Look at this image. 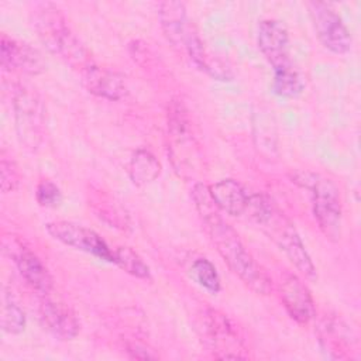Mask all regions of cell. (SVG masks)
<instances>
[{
	"label": "cell",
	"instance_id": "5bb4252c",
	"mask_svg": "<svg viewBox=\"0 0 361 361\" xmlns=\"http://www.w3.org/2000/svg\"><path fill=\"white\" fill-rule=\"evenodd\" d=\"M279 292L282 303L293 320L306 324L313 319L314 303L312 295L296 275H285L281 281Z\"/></svg>",
	"mask_w": 361,
	"mask_h": 361
},
{
	"label": "cell",
	"instance_id": "ba28073f",
	"mask_svg": "<svg viewBox=\"0 0 361 361\" xmlns=\"http://www.w3.org/2000/svg\"><path fill=\"white\" fill-rule=\"evenodd\" d=\"M169 149L173 166L180 173L192 172L196 158V142L190 131V121L182 103L173 102L168 116Z\"/></svg>",
	"mask_w": 361,
	"mask_h": 361
},
{
	"label": "cell",
	"instance_id": "8992f818",
	"mask_svg": "<svg viewBox=\"0 0 361 361\" xmlns=\"http://www.w3.org/2000/svg\"><path fill=\"white\" fill-rule=\"evenodd\" d=\"M199 327L203 341L216 358H247V355L244 354L243 341L226 314L209 307L204 310Z\"/></svg>",
	"mask_w": 361,
	"mask_h": 361
},
{
	"label": "cell",
	"instance_id": "d4e9b609",
	"mask_svg": "<svg viewBox=\"0 0 361 361\" xmlns=\"http://www.w3.org/2000/svg\"><path fill=\"white\" fill-rule=\"evenodd\" d=\"M0 180H1V190L4 193L13 192L20 185V172L13 159H7L6 157L0 161Z\"/></svg>",
	"mask_w": 361,
	"mask_h": 361
},
{
	"label": "cell",
	"instance_id": "484cf974",
	"mask_svg": "<svg viewBox=\"0 0 361 361\" xmlns=\"http://www.w3.org/2000/svg\"><path fill=\"white\" fill-rule=\"evenodd\" d=\"M127 351L133 358H140V360H148V358H157L155 354H152L145 345L140 343H128L127 344Z\"/></svg>",
	"mask_w": 361,
	"mask_h": 361
},
{
	"label": "cell",
	"instance_id": "5b68a950",
	"mask_svg": "<svg viewBox=\"0 0 361 361\" xmlns=\"http://www.w3.org/2000/svg\"><path fill=\"white\" fill-rule=\"evenodd\" d=\"M16 131L20 142L35 151L44 138L45 109L39 93L27 83H18L13 90Z\"/></svg>",
	"mask_w": 361,
	"mask_h": 361
},
{
	"label": "cell",
	"instance_id": "9a60e30c",
	"mask_svg": "<svg viewBox=\"0 0 361 361\" xmlns=\"http://www.w3.org/2000/svg\"><path fill=\"white\" fill-rule=\"evenodd\" d=\"M82 83L92 94L109 100H120L127 93L126 83L117 72L93 63L82 71Z\"/></svg>",
	"mask_w": 361,
	"mask_h": 361
},
{
	"label": "cell",
	"instance_id": "44dd1931",
	"mask_svg": "<svg viewBox=\"0 0 361 361\" xmlns=\"http://www.w3.org/2000/svg\"><path fill=\"white\" fill-rule=\"evenodd\" d=\"M113 254H114L113 264L120 267L124 272H127L135 278H140V279L151 278L149 267L130 247H117L113 250Z\"/></svg>",
	"mask_w": 361,
	"mask_h": 361
},
{
	"label": "cell",
	"instance_id": "7c38bea8",
	"mask_svg": "<svg viewBox=\"0 0 361 361\" xmlns=\"http://www.w3.org/2000/svg\"><path fill=\"white\" fill-rule=\"evenodd\" d=\"M38 319L44 329L59 340H72L79 333V320L65 303L42 298L37 307Z\"/></svg>",
	"mask_w": 361,
	"mask_h": 361
},
{
	"label": "cell",
	"instance_id": "277c9868",
	"mask_svg": "<svg viewBox=\"0 0 361 361\" xmlns=\"http://www.w3.org/2000/svg\"><path fill=\"white\" fill-rule=\"evenodd\" d=\"M289 176L292 182L310 190L313 214L326 238L338 241L343 219L338 188L330 179L310 171H293Z\"/></svg>",
	"mask_w": 361,
	"mask_h": 361
},
{
	"label": "cell",
	"instance_id": "6da1fadb",
	"mask_svg": "<svg viewBox=\"0 0 361 361\" xmlns=\"http://www.w3.org/2000/svg\"><path fill=\"white\" fill-rule=\"evenodd\" d=\"M195 206L206 224V230L217 252L228 268L257 295H268L272 289L271 279L264 268L245 250L235 230L219 214V207L212 199L209 186L196 183L192 190Z\"/></svg>",
	"mask_w": 361,
	"mask_h": 361
},
{
	"label": "cell",
	"instance_id": "7402d4cb",
	"mask_svg": "<svg viewBox=\"0 0 361 361\" xmlns=\"http://www.w3.org/2000/svg\"><path fill=\"white\" fill-rule=\"evenodd\" d=\"M192 278L210 293H217L220 290V278L214 265L206 258H197L190 267Z\"/></svg>",
	"mask_w": 361,
	"mask_h": 361
},
{
	"label": "cell",
	"instance_id": "4fadbf2b",
	"mask_svg": "<svg viewBox=\"0 0 361 361\" xmlns=\"http://www.w3.org/2000/svg\"><path fill=\"white\" fill-rule=\"evenodd\" d=\"M3 245L4 251H7L10 257H13L17 269L24 278V281L41 295H48L54 286V281L42 261L31 250L21 244H17L16 248H11L7 244Z\"/></svg>",
	"mask_w": 361,
	"mask_h": 361
},
{
	"label": "cell",
	"instance_id": "cb8c5ba5",
	"mask_svg": "<svg viewBox=\"0 0 361 361\" xmlns=\"http://www.w3.org/2000/svg\"><path fill=\"white\" fill-rule=\"evenodd\" d=\"M35 199L42 207H55L62 200L61 189L51 180H41L35 189Z\"/></svg>",
	"mask_w": 361,
	"mask_h": 361
},
{
	"label": "cell",
	"instance_id": "d6986e66",
	"mask_svg": "<svg viewBox=\"0 0 361 361\" xmlns=\"http://www.w3.org/2000/svg\"><path fill=\"white\" fill-rule=\"evenodd\" d=\"M92 206L97 217L109 223L111 227L127 228L130 227V219L124 207L110 195L104 192H96L92 197Z\"/></svg>",
	"mask_w": 361,
	"mask_h": 361
},
{
	"label": "cell",
	"instance_id": "9c48e42d",
	"mask_svg": "<svg viewBox=\"0 0 361 361\" xmlns=\"http://www.w3.org/2000/svg\"><path fill=\"white\" fill-rule=\"evenodd\" d=\"M45 227L48 234L52 238L63 243L65 245L92 254L99 259H103L107 262L114 261L113 250L106 244V241L96 231L82 224L58 220V221L48 223Z\"/></svg>",
	"mask_w": 361,
	"mask_h": 361
},
{
	"label": "cell",
	"instance_id": "2e32d148",
	"mask_svg": "<svg viewBox=\"0 0 361 361\" xmlns=\"http://www.w3.org/2000/svg\"><path fill=\"white\" fill-rule=\"evenodd\" d=\"M158 17L168 41L173 47L183 48L185 39L192 30L188 24L185 4L173 0L162 1L158 8Z\"/></svg>",
	"mask_w": 361,
	"mask_h": 361
},
{
	"label": "cell",
	"instance_id": "3957f363",
	"mask_svg": "<svg viewBox=\"0 0 361 361\" xmlns=\"http://www.w3.org/2000/svg\"><path fill=\"white\" fill-rule=\"evenodd\" d=\"M31 24L49 52L72 68L90 65L86 48L73 32L63 13L52 3H41L31 11Z\"/></svg>",
	"mask_w": 361,
	"mask_h": 361
},
{
	"label": "cell",
	"instance_id": "ffe728a7",
	"mask_svg": "<svg viewBox=\"0 0 361 361\" xmlns=\"http://www.w3.org/2000/svg\"><path fill=\"white\" fill-rule=\"evenodd\" d=\"M274 92L285 99H295L302 94L305 89V82L299 71L293 66L274 71V80H272Z\"/></svg>",
	"mask_w": 361,
	"mask_h": 361
},
{
	"label": "cell",
	"instance_id": "7a4b0ae2",
	"mask_svg": "<svg viewBox=\"0 0 361 361\" xmlns=\"http://www.w3.org/2000/svg\"><path fill=\"white\" fill-rule=\"evenodd\" d=\"M251 219L259 228L285 252L290 262L307 279L317 278L316 267L302 243V238L293 223L281 212V209L265 195L250 196L248 209Z\"/></svg>",
	"mask_w": 361,
	"mask_h": 361
},
{
	"label": "cell",
	"instance_id": "e0dca14e",
	"mask_svg": "<svg viewBox=\"0 0 361 361\" xmlns=\"http://www.w3.org/2000/svg\"><path fill=\"white\" fill-rule=\"evenodd\" d=\"M216 206L230 216H241L248 209L250 195L234 179H223L209 188Z\"/></svg>",
	"mask_w": 361,
	"mask_h": 361
},
{
	"label": "cell",
	"instance_id": "8fae6325",
	"mask_svg": "<svg viewBox=\"0 0 361 361\" xmlns=\"http://www.w3.org/2000/svg\"><path fill=\"white\" fill-rule=\"evenodd\" d=\"M0 62L4 71L27 75H38L47 66L38 49L27 42L10 38L6 34L1 35L0 41Z\"/></svg>",
	"mask_w": 361,
	"mask_h": 361
},
{
	"label": "cell",
	"instance_id": "52a82bcc",
	"mask_svg": "<svg viewBox=\"0 0 361 361\" xmlns=\"http://www.w3.org/2000/svg\"><path fill=\"white\" fill-rule=\"evenodd\" d=\"M307 8L323 47L337 55L347 54L353 42L351 34L333 6L326 1H309Z\"/></svg>",
	"mask_w": 361,
	"mask_h": 361
},
{
	"label": "cell",
	"instance_id": "603a6c76",
	"mask_svg": "<svg viewBox=\"0 0 361 361\" xmlns=\"http://www.w3.org/2000/svg\"><path fill=\"white\" fill-rule=\"evenodd\" d=\"M1 329L8 334H18L25 327V314L23 309L6 295L1 306Z\"/></svg>",
	"mask_w": 361,
	"mask_h": 361
},
{
	"label": "cell",
	"instance_id": "30bf717a",
	"mask_svg": "<svg viewBox=\"0 0 361 361\" xmlns=\"http://www.w3.org/2000/svg\"><path fill=\"white\" fill-rule=\"evenodd\" d=\"M257 42L274 71L293 66L289 49V32L282 21L275 18L262 20L258 25Z\"/></svg>",
	"mask_w": 361,
	"mask_h": 361
},
{
	"label": "cell",
	"instance_id": "ac0fdd59",
	"mask_svg": "<svg viewBox=\"0 0 361 361\" xmlns=\"http://www.w3.org/2000/svg\"><path fill=\"white\" fill-rule=\"evenodd\" d=\"M161 173V164L148 149H137L128 164V175L134 185L144 186L154 182Z\"/></svg>",
	"mask_w": 361,
	"mask_h": 361
}]
</instances>
